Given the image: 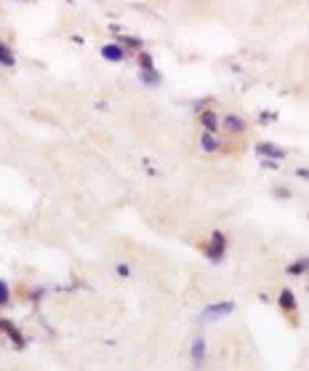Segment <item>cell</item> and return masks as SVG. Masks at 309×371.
Listing matches in <instances>:
<instances>
[{"label":"cell","instance_id":"6da1fadb","mask_svg":"<svg viewBox=\"0 0 309 371\" xmlns=\"http://www.w3.org/2000/svg\"><path fill=\"white\" fill-rule=\"evenodd\" d=\"M232 310H235V305L232 302H219V305H213V307H208V310L203 313V321H216V318H221V315H229Z\"/></svg>","mask_w":309,"mask_h":371},{"label":"cell","instance_id":"7a4b0ae2","mask_svg":"<svg viewBox=\"0 0 309 371\" xmlns=\"http://www.w3.org/2000/svg\"><path fill=\"white\" fill-rule=\"evenodd\" d=\"M221 254H224V235H221V233H216V235H213V246L208 249V257H211L213 262H219V259H221Z\"/></svg>","mask_w":309,"mask_h":371},{"label":"cell","instance_id":"3957f363","mask_svg":"<svg viewBox=\"0 0 309 371\" xmlns=\"http://www.w3.org/2000/svg\"><path fill=\"white\" fill-rule=\"evenodd\" d=\"M102 56L110 61H123V48L120 45H102Z\"/></svg>","mask_w":309,"mask_h":371},{"label":"cell","instance_id":"277c9868","mask_svg":"<svg viewBox=\"0 0 309 371\" xmlns=\"http://www.w3.org/2000/svg\"><path fill=\"white\" fill-rule=\"evenodd\" d=\"M203 150H208V152H213V150H219V139H216L211 131L203 136Z\"/></svg>","mask_w":309,"mask_h":371},{"label":"cell","instance_id":"5b68a950","mask_svg":"<svg viewBox=\"0 0 309 371\" xmlns=\"http://www.w3.org/2000/svg\"><path fill=\"white\" fill-rule=\"evenodd\" d=\"M259 152H261V155H275V158H283V150H280V147H272V144H259Z\"/></svg>","mask_w":309,"mask_h":371},{"label":"cell","instance_id":"8992f818","mask_svg":"<svg viewBox=\"0 0 309 371\" xmlns=\"http://www.w3.org/2000/svg\"><path fill=\"white\" fill-rule=\"evenodd\" d=\"M224 126L232 128V131H243V128H245V123H243L240 118H235V115H229V118L224 120Z\"/></svg>","mask_w":309,"mask_h":371},{"label":"cell","instance_id":"52a82bcc","mask_svg":"<svg viewBox=\"0 0 309 371\" xmlns=\"http://www.w3.org/2000/svg\"><path fill=\"white\" fill-rule=\"evenodd\" d=\"M0 61H3L5 67H13V56H11V51L5 48L3 43H0Z\"/></svg>","mask_w":309,"mask_h":371},{"label":"cell","instance_id":"ba28073f","mask_svg":"<svg viewBox=\"0 0 309 371\" xmlns=\"http://www.w3.org/2000/svg\"><path fill=\"white\" fill-rule=\"evenodd\" d=\"M280 305L285 307V310H291V307L296 305V299H293V294H291V291H283V297H280Z\"/></svg>","mask_w":309,"mask_h":371},{"label":"cell","instance_id":"9c48e42d","mask_svg":"<svg viewBox=\"0 0 309 371\" xmlns=\"http://www.w3.org/2000/svg\"><path fill=\"white\" fill-rule=\"evenodd\" d=\"M192 353H195V361L197 363L203 361V353H205V342H203V339H197V342H195V350H192Z\"/></svg>","mask_w":309,"mask_h":371},{"label":"cell","instance_id":"30bf717a","mask_svg":"<svg viewBox=\"0 0 309 371\" xmlns=\"http://www.w3.org/2000/svg\"><path fill=\"white\" fill-rule=\"evenodd\" d=\"M8 302V289H5V283L0 281V305H5Z\"/></svg>","mask_w":309,"mask_h":371},{"label":"cell","instance_id":"8fae6325","mask_svg":"<svg viewBox=\"0 0 309 371\" xmlns=\"http://www.w3.org/2000/svg\"><path fill=\"white\" fill-rule=\"evenodd\" d=\"M203 120H205V126L213 131V126H216V118H213V112H208V115H203Z\"/></svg>","mask_w":309,"mask_h":371}]
</instances>
